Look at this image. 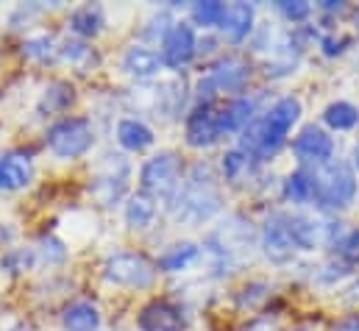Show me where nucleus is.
I'll return each mask as SVG.
<instances>
[{
  "mask_svg": "<svg viewBox=\"0 0 359 331\" xmlns=\"http://www.w3.org/2000/svg\"><path fill=\"white\" fill-rule=\"evenodd\" d=\"M323 8H326V11H340V8H343V3H334V0H326V3H323Z\"/></svg>",
  "mask_w": 359,
  "mask_h": 331,
  "instance_id": "nucleus-31",
  "label": "nucleus"
},
{
  "mask_svg": "<svg viewBox=\"0 0 359 331\" xmlns=\"http://www.w3.org/2000/svg\"><path fill=\"white\" fill-rule=\"evenodd\" d=\"M276 6H278V11H281L287 20H304V17H309V11H312V6L304 3V0H281V3H276Z\"/></svg>",
  "mask_w": 359,
  "mask_h": 331,
  "instance_id": "nucleus-26",
  "label": "nucleus"
},
{
  "mask_svg": "<svg viewBox=\"0 0 359 331\" xmlns=\"http://www.w3.org/2000/svg\"><path fill=\"white\" fill-rule=\"evenodd\" d=\"M128 175H131V167L126 162V156L106 154L103 162L95 167V173H92V181H90L92 198L100 206H114L126 195V189H128Z\"/></svg>",
  "mask_w": 359,
  "mask_h": 331,
  "instance_id": "nucleus-6",
  "label": "nucleus"
},
{
  "mask_svg": "<svg viewBox=\"0 0 359 331\" xmlns=\"http://www.w3.org/2000/svg\"><path fill=\"white\" fill-rule=\"evenodd\" d=\"M323 123L334 131H348L359 123V109L348 100H334L323 109Z\"/></svg>",
  "mask_w": 359,
  "mask_h": 331,
  "instance_id": "nucleus-23",
  "label": "nucleus"
},
{
  "mask_svg": "<svg viewBox=\"0 0 359 331\" xmlns=\"http://www.w3.org/2000/svg\"><path fill=\"white\" fill-rule=\"evenodd\" d=\"M62 326L65 331H97L100 329V312H97V306H92L87 301H79L65 309Z\"/></svg>",
  "mask_w": 359,
  "mask_h": 331,
  "instance_id": "nucleus-18",
  "label": "nucleus"
},
{
  "mask_svg": "<svg viewBox=\"0 0 359 331\" xmlns=\"http://www.w3.org/2000/svg\"><path fill=\"white\" fill-rule=\"evenodd\" d=\"M226 3L220 0H201L192 6V20L203 28H215V25H223V17H226Z\"/></svg>",
  "mask_w": 359,
  "mask_h": 331,
  "instance_id": "nucleus-25",
  "label": "nucleus"
},
{
  "mask_svg": "<svg viewBox=\"0 0 359 331\" xmlns=\"http://www.w3.org/2000/svg\"><path fill=\"white\" fill-rule=\"evenodd\" d=\"M154 217H156V201L151 195H145L140 189L137 195L128 198V203H126V223L131 229H148Z\"/></svg>",
  "mask_w": 359,
  "mask_h": 331,
  "instance_id": "nucleus-21",
  "label": "nucleus"
},
{
  "mask_svg": "<svg viewBox=\"0 0 359 331\" xmlns=\"http://www.w3.org/2000/svg\"><path fill=\"white\" fill-rule=\"evenodd\" d=\"M315 203L323 209H346L357 195V170L343 159H332L312 170Z\"/></svg>",
  "mask_w": 359,
  "mask_h": 331,
  "instance_id": "nucleus-2",
  "label": "nucleus"
},
{
  "mask_svg": "<svg viewBox=\"0 0 359 331\" xmlns=\"http://www.w3.org/2000/svg\"><path fill=\"white\" fill-rule=\"evenodd\" d=\"M357 25H359V11H357Z\"/></svg>",
  "mask_w": 359,
  "mask_h": 331,
  "instance_id": "nucleus-34",
  "label": "nucleus"
},
{
  "mask_svg": "<svg viewBox=\"0 0 359 331\" xmlns=\"http://www.w3.org/2000/svg\"><path fill=\"white\" fill-rule=\"evenodd\" d=\"M223 120H220V109L215 103H198L192 109V114L187 117V145L189 148H212L220 137H223Z\"/></svg>",
  "mask_w": 359,
  "mask_h": 331,
  "instance_id": "nucleus-7",
  "label": "nucleus"
},
{
  "mask_svg": "<svg viewBox=\"0 0 359 331\" xmlns=\"http://www.w3.org/2000/svg\"><path fill=\"white\" fill-rule=\"evenodd\" d=\"M62 56L67 59V62H73V65H79L81 59H90L92 50L84 45V42H65V48H62ZM95 59V56H92Z\"/></svg>",
  "mask_w": 359,
  "mask_h": 331,
  "instance_id": "nucleus-28",
  "label": "nucleus"
},
{
  "mask_svg": "<svg viewBox=\"0 0 359 331\" xmlns=\"http://www.w3.org/2000/svg\"><path fill=\"white\" fill-rule=\"evenodd\" d=\"M137 323L142 331H181L184 329V315H181L179 306H173L168 301H154L142 309Z\"/></svg>",
  "mask_w": 359,
  "mask_h": 331,
  "instance_id": "nucleus-13",
  "label": "nucleus"
},
{
  "mask_svg": "<svg viewBox=\"0 0 359 331\" xmlns=\"http://www.w3.org/2000/svg\"><path fill=\"white\" fill-rule=\"evenodd\" d=\"M334 331H359V315H348V318H343Z\"/></svg>",
  "mask_w": 359,
  "mask_h": 331,
  "instance_id": "nucleus-30",
  "label": "nucleus"
},
{
  "mask_svg": "<svg viewBox=\"0 0 359 331\" xmlns=\"http://www.w3.org/2000/svg\"><path fill=\"white\" fill-rule=\"evenodd\" d=\"M354 162H357V167H359V142H357V148H354Z\"/></svg>",
  "mask_w": 359,
  "mask_h": 331,
  "instance_id": "nucleus-32",
  "label": "nucleus"
},
{
  "mask_svg": "<svg viewBox=\"0 0 359 331\" xmlns=\"http://www.w3.org/2000/svg\"><path fill=\"white\" fill-rule=\"evenodd\" d=\"M181 181H184V173H181L179 156L173 151H159L156 156H151L142 165V170H140V187L154 201L173 203Z\"/></svg>",
  "mask_w": 359,
  "mask_h": 331,
  "instance_id": "nucleus-3",
  "label": "nucleus"
},
{
  "mask_svg": "<svg viewBox=\"0 0 359 331\" xmlns=\"http://www.w3.org/2000/svg\"><path fill=\"white\" fill-rule=\"evenodd\" d=\"M45 142H48L53 156H59V159H79V156H84L92 148L95 131H92L90 120H84V117H62L59 123H53L48 128Z\"/></svg>",
  "mask_w": 359,
  "mask_h": 331,
  "instance_id": "nucleus-4",
  "label": "nucleus"
},
{
  "mask_svg": "<svg viewBox=\"0 0 359 331\" xmlns=\"http://www.w3.org/2000/svg\"><path fill=\"white\" fill-rule=\"evenodd\" d=\"M292 151H295V156L301 159V162H306V165H326V162H332V156H334V140L320 128V126H306V128H301V134L295 137V142H292Z\"/></svg>",
  "mask_w": 359,
  "mask_h": 331,
  "instance_id": "nucleus-9",
  "label": "nucleus"
},
{
  "mask_svg": "<svg viewBox=\"0 0 359 331\" xmlns=\"http://www.w3.org/2000/svg\"><path fill=\"white\" fill-rule=\"evenodd\" d=\"M173 215L184 223H203L220 212V187L209 165H195L173 198Z\"/></svg>",
  "mask_w": 359,
  "mask_h": 331,
  "instance_id": "nucleus-1",
  "label": "nucleus"
},
{
  "mask_svg": "<svg viewBox=\"0 0 359 331\" xmlns=\"http://www.w3.org/2000/svg\"><path fill=\"white\" fill-rule=\"evenodd\" d=\"M257 173H259V159L243 148H234L223 156V175L231 184H248L251 178H257Z\"/></svg>",
  "mask_w": 359,
  "mask_h": 331,
  "instance_id": "nucleus-16",
  "label": "nucleus"
},
{
  "mask_svg": "<svg viewBox=\"0 0 359 331\" xmlns=\"http://www.w3.org/2000/svg\"><path fill=\"white\" fill-rule=\"evenodd\" d=\"M206 79L215 83L217 92H240L251 79V67L237 56H226V59H217L209 67Z\"/></svg>",
  "mask_w": 359,
  "mask_h": 331,
  "instance_id": "nucleus-11",
  "label": "nucleus"
},
{
  "mask_svg": "<svg viewBox=\"0 0 359 331\" xmlns=\"http://www.w3.org/2000/svg\"><path fill=\"white\" fill-rule=\"evenodd\" d=\"M254 28V6L251 3H231L226 8V17H223V36L229 42H243Z\"/></svg>",
  "mask_w": 359,
  "mask_h": 331,
  "instance_id": "nucleus-14",
  "label": "nucleus"
},
{
  "mask_svg": "<svg viewBox=\"0 0 359 331\" xmlns=\"http://www.w3.org/2000/svg\"><path fill=\"white\" fill-rule=\"evenodd\" d=\"M50 36H36V39H28L25 45H22V50L28 53V56H34V59H48L50 56Z\"/></svg>",
  "mask_w": 359,
  "mask_h": 331,
  "instance_id": "nucleus-27",
  "label": "nucleus"
},
{
  "mask_svg": "<svg viewBox=\"0 0 359 331\" xmlns=\"http://www.w3.org/2000/svg\"><path fill=\"white\" fill-rule=\"evenodd\" d=\"M123 70L134 79H151L162 70V56L151 48H142V45H134L126 50L123 56Z\"/></svg>",
  "mask_w": 359,
  "mask_h": 331,
  "instance_id": "nucleus-15",
  "label": "nucleus"
},
{
  "mask_svg": "<svg viewBox=\"0 0 359 331\" xmlns=\"http://www.w3.org/2000/svg\"><path fill=\"white\" fill-rule=\"evenodd\" d=\"M117 142L131 151V154H140L145 148L154 145V131L142 123V120H134V117H126L117 123Z\"/></svg>",
  "mask_w": 359,
  "mask_h": 331,
  "instance_id": "nucleus-17",
  "label": "nucleus"
},
{
  "mask_svg": "<svg viewBox=\"0 0 359 331\" xmlns=\"http://www.w3.org/2000/svg\"><path fill=\"white\" fill-rule=\"evenodd\" d=\"M284 195L292 203H312L315 201V178L309 167H298L284 181Z\"/></svg>",
  "mask_w": 359,
  "mask_h": 331,
  "instance_id": "nucleus-20",
  "label": "nucleus"
},
{
  "mask_svg": "<svg viewBox=\"0 0 359 331\" xmlns=\"http://www.w3.org/2000/svg\"><path fill=\"white\" fill-rule=\"evenodd\" d=\"M103 278L114 287L145 290L156 278V264L142 253H114L103 264Z\"/></svg>",
  "mask_w": 359,
  "mask_h": 331,
  "instance_id": "nucleus-5",
  "label": "nucleus"
},
{
  "mask_svg": "<svg viewBox=\"0 0 359 331\" xmlns=\"http://www.w3.org/2000/svg\"><path fill=\"white\" fill-rule=\"evenodd\" d=\"M320 45H323V53H326V56H334V53H340V50H343L340 45H346V39H334V36H326Z\"/></svg>",
  "mask_w": 359,
  "mask_h": 331,
  "instance_id": "nucleus-29",
  "label": "nucleus"
},
{
  "mask_svg": "<svg viewBox=\"0 0 359 331\" xmlns=\"http://www.w3.org/2000/svg\"><path fill=\"white\" fill-rule=\"evenodd\" d=\"M195 53H198V39H195L192 25L173 22V28L168 31V36L162 39V65L179 70V67L192 62Z\"/></svg>",
  "mask_w": 359,
  "mask_h": 331,
  "instance_id": "nucleus-8",
  "label": "nucleus"
},
{
  "mask_svg": "<svg viewBox=\"0 0 359 331\" xmlns=\"http://www.w3.org/2000/svg\"><path fill=\"white\" fill-rule=\"evenodd\" d=\"M254 100L251 97H234L226 106H220V120H223V131H243L251 120H254Z\"/></svg>",
  "mask_w": 359,
  "mask_h": 331,
  "instance_id": "nucleus-19",
  "label": "nucleus"
},
{
  "mask_svg": "<svg viewBox=\"0 0 359 331\" xmlns=\"http://www.w3.org/2000/svg\"><path fill=\"white\" fill-rule=\"evenodd\" d=\"M103 25H106V20H103V8L100 6H81V8H76L73 14H70V28L79 34V36H97L100 31H103Z\"/></svg>",
  "mask_w": 359,
  "mask_h": 331,
  "instance_id": "nucleus-22",
  "label": "nucleus"
},
{
  "mask_svg": "<svg viewBox=\"0 0 359 331\" xmlns=\"http://www.w3.org/2000/svg\"><path fill=\"white\" fill-rule=\"evenodd\" d=\"M262 248L268 253V259H273L276 264H284V262H290L298 253L295 237H292L290 223H287V215H273L268 223H265Z\"/></svg>",
  "mask_w": 359,
  "mask_h": 331,
  "instance_id": "nucleus-10",
  "label": "nucleus"
},
{
  "mask_svg": "<svg viewBox=\"0 0 359 331\" xmlns=\"http://www.w3.org/2000/svg\"><path fill=\"white\" fill-rule=\"evenodd\" d=\"M31 178H34V165H31L28 154L11 151V154L0 156V189L3 192L25 189L31 184Z\"/></svg>",
  "mask_w": 359,
  "mask_h": 331,
  "instance_id": "nucleus-12",
  "label": "nucleus"
},
{
  "mask_svg": "<svg viewBox=\"0 0 359 331\" xmlns=\"http://www.w3.org/2000/svg\"><path fill=\"white\" fill-rule=\"evenodd\" d=\"M198 259V245L195 243H179L173 248H168L159 262H156V270H165V273H179L184 267H189L192 262Z\"/></svg>",
  "mask_w": 359,
  "mask_h": 331,
  "instance_id": "nucleus-24",
  "label": "nucleus"
},
{
  "mask_svg": "<svg viewBox=\"0 0 359 331\" xmlns=\"http://www.w3.org/2000/svg\"><path fill=\"white\" fill-rule=\"evenodd\" d=\"M357 67H359V53H357Z\"/></svg>",
  "mask_w": 359,
  "mask_h": 331,
  "instance_id": "nucleus-33",
  "label": "nucleus"
}]
</instances>
